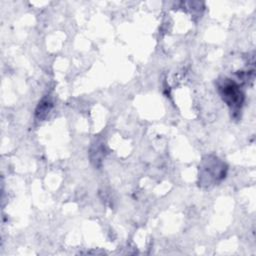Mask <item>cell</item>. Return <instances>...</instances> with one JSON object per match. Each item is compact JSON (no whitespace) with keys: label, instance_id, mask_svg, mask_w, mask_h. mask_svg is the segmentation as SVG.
<instances>
[{"label":"cell","instance_id":"1","mask_svg":"<svg viewBox=\"0 0 256 256\" xmlns=\"http://www.w3.org/2000/svg\"><path fill=\"white\" fill-rule=\"evenodd\" d=\"M201 173L199 174L201 182L203 184L209 185L210 183H217L225 177V165L219 159L213 158L210 160V157L207 161H204L203 166L200 168Z\"/></svg>","mask_w":256,"mask_h":256},{"label":"cell","instance_id":"2","mask_svg":"<svg viewBox=\"0 0 256 256\" xmlns=\"http://www.w3.org/2000/svg\"><path fill=\"white\" fill-rule=\"evenodd\" d=\"M219 91L222 99L227 103L231 110L235 111L240 109L243 103V94L239 86L231 80H224V82L219 86Z\"/></svg>","mask_w":256,"mask_h":256},{"label":"cell","instance_id":"3","mask_svg":"<svg viewBox=\"0 0 256 256\" xmlns=\"http://www.w3.org/2000/svg\"><path fill=\"white\" fill-rule=\"evenodd\" d=\"M52 108V102L48 98H44L36 109V117L40 120L44 119Z\"/></svg>","mask_w":256,"mask_h":256}]
</instances>
